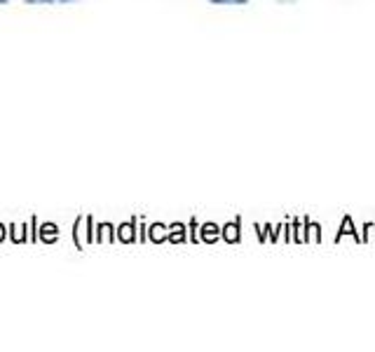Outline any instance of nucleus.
<instances>
[{"label":"nucleus","mask_w":375,"mask_h":352,"mask_svg":"<svg viewBox=\"0 0 375 352\" xmlns=\"http://www.w3.org/2000/svg\"><path fill=\"white\" fill-rule=\"evenodd\" d=\"M26 5H54L57 0H24Z\"/></svg>","instance_id":"nucleus-2"},{"label":"nucleus","mask_w":375,"mask_h":352,"mask_svg":"<svg viewBox=\"0 0 375 352\" xmlns=\"http://www.w3.org/2000/svg\"><path fill=\"white\" fill-rule=\"evenodd\" d=\"M209 3L220 8H242V5H249V0H209Z\"/></svg>","instance_id":"nucleus-1"},{"label":"nucleus","mask_w":375,"mask_h":352,"mask_svg":"<svg viewBox=\"0 0 375 352\" xmlns=\"http://www.w3.org/2000/svg\"><path fill=\"white\" fill-rule=\"evenodd\" d=\"M57 3H62V5H70V3H75V0H57Z\"/></svg>","instance_id":"nucleus-3"},{"label":"nucleus","mask_w":375,"mask_h":352,"mask_svg":"<svg viewBox=\"0 0 375 352\" xmlns=\"http://www.w3.org/2000/svg\"><path fill=\"white\" fill-rule=\"evenodd\" d=\"M10 3V0H0V5H8Z\"/></svg>","instance_id":"nucleus-4"}]
</instances>
